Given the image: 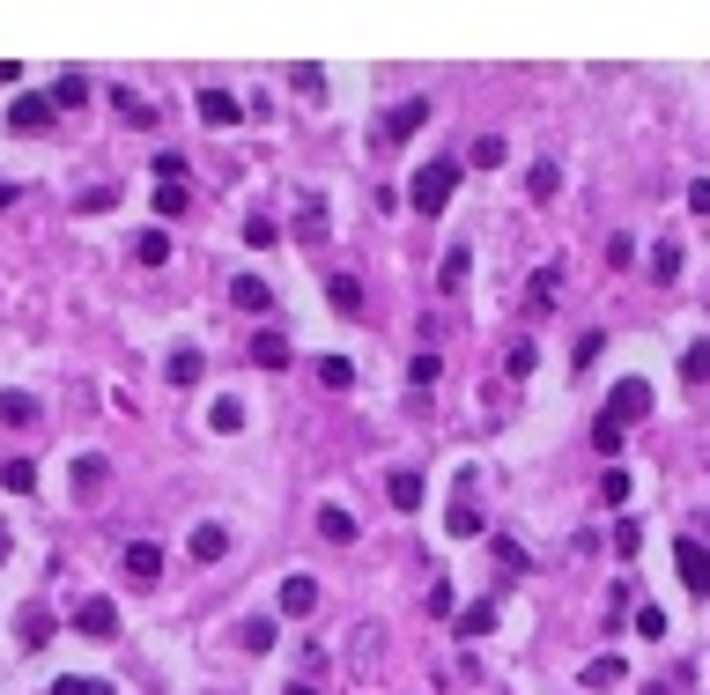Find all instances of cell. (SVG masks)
<instances>
[{
    "label": "cell",
    "instance_id": "6da1fadb",
    "mask_svg": "<svg viewBox=\"0 0 710 695\" xmlns=\"http://www.w3.org/2000/svg\"><path fill=\"white\" fill-rule=\"evenodd\" d=\"M459 171H466L459 156H437V163H422V171H415V185H407V208H415V215H444V200L459 193Z\"/></svg>",
    "mask_w": 710,
    "mask_h": 695
},
{
    "label": "cell",
    "instance_id": "7a4b0ae2",
    "mask_svg": "<svg viewBox=\"0 0 710 695\" xmlns=\"http://www.w3.org/2000/svg\"><path fill=\"white\" fill-rule=\"evenodd\" d=\"M644 415H651V385L644 378H622V385L607 392V422L614 429H629V422H644Z\"/></svg>",
    "mask_w": 710,
    "mask_h": 695
},
{
    "label": "cell",
    "instance_id": "3957f363",
    "mask_svg": "<svg viewBox=\"0 0 710 695\" xmlns=\"http://www.w3.org/2000/svg\"><path fill=\"white\" fill-rule=\"evenodd\" d=\"M674 570H681V585L696 599H710V548L703 540H674Z\"/></svg>",
    "mask_w": 710,
    "mask_h": 695
},
{
    "label": "cell",
    "instance_id": "277c9868",
    "mask_svg": "<svg viewBox=\"0 0 710 695\" xmlns=\"http://www.w3.org/2000/svg\"><path fill=\"white\" fill-rule=\"evenodd\" d=\"M8 126H15V134H45V126H52V97H45V89L15 97V104H8Z\"/></svg>",
    "mask_w": 710,
    "mask_h": 695
},
{
    "label": "cell",
    "instance_id": "5b68a950",
    "mask_svg": "<svg viewBox=\"0 0 710 695\" xmlns=\"http://www.w3.org/2000/svg\"><path fill=\"white\" fill-rule=\"evenodd\" d=\"M422 126H429V97H407V104L385 111V141H415Z\"/></svg>",
    "mask_w": 710,
    "mask_h": 695
},
{
    "label": "cell",
    "instance_id": "8992f818",
    "mask_svg": "<svg viewBox=\"0 0 710 695\" xmlns=\"http://www.w3.org/2000/svg\"><path fill=\"white\" fill-rule=\"evenodd\" d=\"M119 562H126V577H134V585H156V577H163V548H156V540H134Z\"/></svg>",
    "mask_w": 710,
    "mask_h": 695
},
{
    "label": "cell",
    "instance_id": "52a82bcc",
    "mask_svg": "<svg viewBox=\"0 0 710 695\" xmlns=\"http://www.w3.org/2000/svg\"><path fill=\"white\" fill-rule=\"evenodd\" d=\"M252 363H259V370H289V363H296L289 333H252Z\"/></svg>",
    "mask_w": 710,
    "mask_h": 695
},
{
    "label": "cell",
    "instance_id": "ba28073f",
    "mask_svg": "<svg viewBox=\"0 0 710 695\" xmlns=\"http://www.w3.org/2000/svg\"><path fill=\"white\" fill-rule=\"evenodd\" d=\"M74 629L82 636H111L119 629V607H111V599H82V607H74Z\"/></svg>",
    "mask_w": 710,
    "mask_h": 695
},
{
    "label": "cell",
    "instance_id": "9c48e42d",
    "mask_svg": "<svg viewBox=\"0 0 710 695\" xmlns=\"http://www.w3.org/2000/svg\"><path fill=\"white\" fill-rule=\"evenodd\" d=\"M230 296H237V311H252V318H267V311H274V289H267L259 274H237V281H230Z\"/></svg>",
    "mask_w": 710,
    "mask_h": 695
},
{
    "label": "cell",
    "instance_id": "30bf717a",
    "mask_svg": "<svg viewBox=\"0 0 710 695\" xmlns=\"http://www.w3.org/2000/svg\"><path fill=\"white\" fill-rule=\"evenodd\" d=\"M104 481H111V466H104L97 452L74 459V496H82V503H97V496H104Z\"/></svg>",
    "mask_w": 710,
    "mask_h": 695
},
{
    "label": "cell",
    "instance_id": "8fae6325",
    "mask_svg": "<svg viewBox=\"0 0 710 695\" xmlns=\"http://www.w3.org/2000/svg\"><path fill=\"white\" fill-rule=\"evenodd\" d=\"M311 607H319V585H311V577H282V614H296V622H304Z\"/></svg>",
    "mask_w": 710,
    "mask_h": 695
},
{
    "label": "cell",
    "instance_id": "7c38bea8",
    "mask_svg": "<svg viewBox=\"0 0 710 695\" xmlns=\"http://www.w3.org/2000/svg\"><path fill=\"white\" fill-rule=\"evenodd\" d=\"M45 97H52V111H74V104H89V74H74V67H67L60 82L45 89Z\"/></svg>",
    "mask_w": 710,
    "mask_h": 695
},
{
    "label": "cell",
    "instance_id": "4fadbf2b",
    "mask_svg": "<svg viewBox=\"0 0 710 695\" xmlns=\"http://www.w3.org/2000/svg\"><path fill=\"white\" fill-rule=\"evenodd\" d=\"M385 496L400 503V511H422V474H415V466H400V474L385 481Z\"/></svg>",
    "mask_w": 710,
    "mask_h": 695
},
{
    "label": "cell",
    "instance_id": "5bb4252c",
    "mask_svg": "<svg viewBox=\"0 0 710 695\" xmlns=\"http://www.w3.org/2000/svg\"><path fill=\"white\" fill-rule=\"evenodd\" d=\"M200 119L208 126H237V97L230 89H200Z\"/></svg>",
    "mask_w": 710,
    "mask_h": 695
},
{
    "label": "cell",
    "instance_id": "9a60e30c",
    "mask_svg": "<svg viewBox=\"0 0 710 695\" xmlns=\"http://www.w3.org/2000/svg\"><path fill=\"white\" fill-rule=\"evenodd\" d=\"M481 525H489V518H481V503H474V488H459V503H452V533H459V540H474V533H481Z\"/></svg>",
    "mask_w": 710,
    "mask_h": 695
},
{
    "label": "cell",
    "instance_id": "2e32d148",
    "mask_svg": "<svg viewBox=\"0 0 710 695\" xmlns=\"http://www.w3.org/2000/svg\"><path fill=\"white\" fill-rule=\"evenodd\" d=\"M230 555V533L222 525H193V562H222Z\"/></svg>",
    "mask_w": 710,
    "mask_h": 695
},
{
    "label": "cell",
    "instance_id": "e0dca14e",
    "mask_svg": "<svg viewBox=\"0 0 710 695\" xmlns=\"http://www.w3.org/2000/svg\"><path fill=\"white\" fill-rule=\"evenodd\" d=\"M319 540H333V548H348V540H355V518L341 511V503H326V511H319Z\"/></svg>",
    "mask_w": 710,
    "mask_h": 695
},
{
    "label": "cell",
    "instance_id": "ac0fdd59",
    "mask_svg": "<svg viewBox=\"0 0 710 695\" xmlns=\"http://www.w3.org/2000/svg\"><path fill=\"white\" fill-rule=\"evenodd\" d=\"M15 636H23V651H45L52 644V614L45 607H23V629H15Z\"/></svg>",
    "mask_w": 710,
    "mask_h": 695
},
{
    "label": "cell",
    "instance_id": "d6986e66",
    "mask_svg": "<svg viewBox=\"0 0 710 695\" xmlns=\"http://www.w3.org/2000/svg\"><path fill=\"white\" fill-rule=\"evenodd\" d=\"M651 281H681V244H674V237L651 244Z\"/></svg>",
    "mask_w": 710,
    "mask_h": 695
},
{
    "label": "cell",
    "instance_id": "ffe728a7",
    "mask_svg": "<svg viewBox=\"0 0 710 695\" xmlns=\"http://www.w3.org/2000/svg\"><path fill=\"white\" fill-rule=\"evenodd\" d=\"M134 259H141V267H163V259H171V230H141L134 237Z\"/></svg>",
    "mask_w": 710,
    "mask_h": 695
},
{
    "label": "cell",
    "instance_id": "44dd1931",
    "mask_svg": "<svg viewBox=\"0 0 710 695\" xmlns=\"http://www.w3.org/2000/svg\"><path fill=\"white\" fill-rule=\"evenodd\" d=\"M326 296H333V311H363V281H355V274H333Z\"/></svg>",
    "mask_w": 710,
    "mask_h": 695
},
{
    "label": "cell",
    "instance_id": "7402d4cb",
    "mask_svg": "<svg viewBox=\"0 0 710 695\" xmlns=\"http://www.w3.org/2000/svg\"><path fill=\"white\" fill-rule=\"evenodd\" d=\"M0 422L30 429V422H37V400H30V392H0Z\"/></svg>",
    "mask_w": 710,
    "mask_h": 695
},
{
    "label": "cell",
    "instance_id": "603a6c76",
    "mask_svg": "<svg viewBox=\"0 0 710 695\" xmlns=\"http://www.w3.org/2000/svg\"><path fill=\"white\" fill-rule=\"evenodd\" d=\"M496 629V607L489 599H474V607H459V636H489Z\"/></svg>",
    "mask_w": 710,
    "mask_h": 695
},
{
    "label": "cell",
    "instance_id": "cb8c5ba5",
    "mask_svg": "<svg viewBox=\"0 0 710 695\" xmlns=\"http://www.w3.org/2000/svg\"><path fill=\"white\" fill-rule=\"evenodd\" d=\"M274 636H282V629H274L267 614H252V622L237 629V644H245V651H274Z\"/></svg>",
    "mask_w": 710,
    "mask_h": 695
},
{
    "label": "cell",
    "instance_id": "d4e9b609",
    "mask_svg": "<svg viewBox=\"0 0 710 695\" xmlns=\"http://www.w3.org/2000/svg\"><path fill=\"white\" fill-rule=\"evenodd\" d=\"M185 208H193V193H185V185H156V215H163V222H178Z\"/></svg>",
    "mask_w": 710,
    "mask_h": 695
},
{
    "label": "cell",
    "instance_id": "484cf974",
    "mask_svg": "<svg viewBox=\"0 0 710 695\" xmlns=\"http://www.w3.org/2000/svg\"><path fill=\"white\" fill-rule=\"evenodd\" d=\"M466 267H474V252H466V244H452V252H444V289H466Z\"/></svg>",
    "mask_w": 710,
    "mask_h": 695
},
{
    "label": "cell",
    "instance_id": "4316f807",
    "mask_svg": "<svg viewBox=\"0 0 710 695\" xmlns=\"http://www.w3.org/2000/svg\"><path fill=\"white\" fill-rule=\"evenodd\" d=\"M200 370H208V363H200V348H178L171 355V385H200Z\"/></svg>",
    "mask_w": 710,
    "mask_h": 695
},
{
    "label": "cell",
    "instance_id": "83f0119b",
    "mask_svg": "<svg viewBox=\"0 0 710 695\" xmlns=\"http://www.w3.org/2000/svg\"><path fill=\"white\" fill-rule=\"evenodd\" d=\"M319 385H333V392L355 385V363H348V355H319Z\"/></svg>",
    "mask_w": 710,
    "mask_h": 695
},
{
    "label": "cell",
    "instance_id": "f1b7e54d",
    "mask_svg": "<svg viewBox=\"0 0 710 695\" xmlns=\"http://www.w3.org/2000/svg\"><path fill=\"white\" fill-rule=\"evenodd\" d=\"M111 104H119V111H126V119H134V126H156V104H141L134 89H111Z\"/></svg>",
    "mask_w": 710,
    "mask_h": 695
},
{
    "label": "cell",
    "instance_id": "f546056e",
    "mask_svg": "<svg viewBox=\"0 0 710 695\" xmlns=\"http://www.w3.org/2000/svg\"><path fill=\"white\" fill-rule=\"evenodd\" d=\"M0 481H8L15 496H30V488H37V466H30V459H8V466H0Z\"/></svg>",
    "mask_w": 710,
    "mask_h": 695
},
{
    "label": "cell",
    "instance_id": "4dcf8cb0",
    "mask_svg": "<svg viewBox=\"0 0 710 695\" xmlns=\"http://www.w3.org/2000/svg\"><path fill=\"white\" fill-rule=\"evenodd\" d=\"M681 378H688V385H703V378H710V341H696V348L681 355Z\"/></svg>",
    "mask_w": 710,
    "mask_h": 695
},
{
    "label": "cell",
    "instance_id": "1f68e13d",
    "mask_svg": "<svg viewBox=\"0 0 710 695\" xmlns=\"http://www.w3.org/2000/svg\"><path fill=\"white\" fill-rule=\"evenodd\" d=\"M52 695H111V688L89 681V673H60V681H52Z\"/></svg>",
    "mask_w": 710,
    "mask_h": 695
},
{
    "label": "cell",
    "instance_id": "d6a6232c",
    "mask_svg": "<svg viewBox=\"0 0 710 695\" xmlns=\"http://www.w3.org/2000/svg\"><path fill=\"white\" fill-rule=\"evenodd\" d=\"M503 156H511V148H503L496 134H481V141H474V171H496V163H503Z\"/></svg>",
    "mask_w": 710,
    "mask_h": 695
},
{
    "label": "cell",
    "instance_id": "836d02e7",
    "mask_svg": "<svg viewBox=\"0 0 710 695\" xmlns=\"http://www.w3.org/2000/svg\"><path fill=\"white\" fill-rule=\"evenodd\" d=\"M296 237H304V244H319V237H326V208H319V200L296 215Z\"/></svg>",
    "mask_w": 710,
    "mask_h": 695
},
{
    "label": "cell",
    "instance_id": "e575fe53",
    "mask_svg": "<svg viewBox=\"0 0 710 695\" xmlns=\"http://www.w3.org/2000/svg\"><path fill=\"white\" fill-rule=\"evenodd\" d=\"M614 681H622V659H592L585 666V688H614Z\"/></svg>",
    "mask_w": 710,
    "mask_h": 695
},
{
    "label": "cell",
    "instance_id": "d590c367",
    "mask_svg": "<svg viewBox=\"0 0 710 695\" xmlns=\"http://www.w3.org/2000/svg\"><path fill=\"white\" fill-rule=\"evenodd\" d=\"M637 548H644V525L622 518V525H614V555H637Z\"/></svg>",
    "mask_w": 710,
    "mask_h": 695
},
{
    "label": "cell",
    "instance_id": "8d00e7d4",
    "mask_svg": "<svg viewBox=\"0 0 710 695\" xmlns=\"http://www.w3.org/2000/svg\"><path fill=\"white\" fill-rule=\"evenodd\" d=\"M526 193H533V200L555 193V163H533V171H526Z\"/></svg>",
    "mask_w": 710,
    "mask_h": 695
},
{
    "label": "cell",
    "instance_id": "74e56055",
    "mask_svg": "<svg viewBox=\"0 0 710 695\" xmlns=\"http://www.w3.org/2000/svg\"><path fill=\"white\" fill-rule=\"evenodd\" d=\"M600 496L607 503H629V474H622V466H607V474H600Z\"/></svg>",
    "mask_w": 710,
    "mask_h": 695
},
{
    "label": "cell",
    "instance_id": "f35d334b",
    "mask_svg": "<svg viewBox=\"0 0 710 695\" xmlns=\"http://www.w3.org/2000/svg\"><path fill=\"white\" fill-rule=\"evenodd\" d=\"M592 452H622V429H614L607 415H600V422H592Z\"/></svg>",
    "mask_w": 710,
    "mask_h": 695
},
{
    "label": "cell",
    "instance_id": "ab89813d",
    "mask_svg": "<svg viewBox=\"0 0 710 695\" xmlns=\"http://www.w3.org/2000/svg\"><path fill=\"white\" fill-rule=\"evenodd\" d=\"M600 348H607V333H585V341H577V355H570V363H577V370H592V363H600Z\"/></svg>",
    "mask_w": 710,
    "mask_h": 695
},
{
    "label": "cell",
    "instance_id": "60d3db41",
    "mask_svg": "<svg viewBox=\"0 0 710 695\" xmlns=\"http://www.w3.org/2000/svg\"><path fill=\"white\" fill-rule=\"evenodd\" d=\"M437 370H444V363L422 348V355H415V370H407V385H437Z\"/></svg>",
    "mask_w": 710,
    "mask_h": 695
},
{
    "label": "cell",
    "instance_id": "b9f144b4",
    "mask_svg": "<svg viewBox=\"0 0 710 695\" xmlns=\"http://www.w3.org/2000/svg\"><path fill=\"white\" fill-rule=\"evenodd\" d=\"M533 363H540V348L518 341V348H511V378H533Z\"/></svg>",
    "mask_w": 710,
    "mask_h": 695
},
{
    "label": "cell",
    "instance_id": "7bdbcfd3",
    "mask_svg": "<svg viewBox=\"0 0 710 695\" xmlns=\"http://www.w3.org/2000/svg\"><path fill=\"white\" fill-rule=\"evenodd\" d=\"M274 237H282V230H274V222H267V215H252V222H245V244H259V252H267V244H274Z\"/></svg>",
    "mask_w": 710,
    "mask_h": 695
},
{
    "label": "cell",
    "instance_id": "ee69618b",
    "mask_svg": "<svg viewBox=\"0 0 710 695\" xmlns=\"http://www.w3.org/2000/svg\"><path fill=\"white\" fill-rule=\"evenodd\" d=\"M208 422H215V429H237V422H245V407H237V400H215Z\"/></svg>",
    "mask_w": 710,
    "mask_h": 695
},
{
    "label": "cell",
    "instance_id": "f6af8a7d",
    "mask_svg": "<svg viewBox=\"0 0 710 695\" xmlns=\"http://www.w3.org/2000/svg\"><path fill=\"white\" fill-rule=\"evenodd\" d=\"M637 636H666V614L659 607H637Z\"/></svg>",
    "mask_w": 710,
    "mask_h": 695
},
{
    "label": "cell",
    "instance_id": "bcb514c9",
    "mask_svg": "<svg viewBox=\"0 0 710 695\" xmlns=\"http://www.w3.org/2000/svg\"><path fill=\"white\" fill-rule=\"evenodd\" d=\"M688 208H696V215L710 222V178H696V185H688Z\"/></svg>",
    "mask_w": 710,
    "mask_h": 695
},
{
    "label": "cell",
    "instance_id": "7dc6e473",
    "mask_svg": "<svg viewBox=\"0 0 710 695\" xmlns=\"http://www.w3.org/2000/svg\"><path fill=\"white\" fill-rule=\"evenodd\" d=\"M282 695H319V688H311V681H289V688H282Z\"/></svg>",
    "mask_w": 710,
    "mask_h": 695
},
{
    "label": "cell",
    "instance_id": "c3c4849f",
    "mask_svg": "<svg viewBox=\"0 0 710 695\" xmlns=\"http://www.w3.org/2000/svg\"><path fill=\"white\" fill-rule=\"evenodd\" d=\"M0 562H8V525H0Z\"/></svg>",
    "mask_w": 710,
    "mask_h": 695
},
{
    "label": "cell",
    "instance_id": "681fc988",
    "mask_svg": "<svg viewBox=\"0 0 710 695\" xmlns=\"http://www.w3.org/2000/svg\"><path fill=\"white\" fill-rule=\"evenodd\" d=\"M644 695H674V688H644Z\"/></svg>",
    "mask_w": 710,
    "mask_h": 695
}]
</instances>
